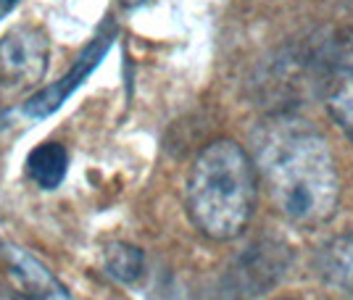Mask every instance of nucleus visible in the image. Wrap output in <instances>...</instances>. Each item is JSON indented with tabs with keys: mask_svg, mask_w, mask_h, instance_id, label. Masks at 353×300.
<instances>
[{
	"mask_svg": "<svg viewBox=\"0 0 353 300\" xmlns=\"http://www.w3.org/2000/svg\"><path fill=\"white\" fill-rule=\"evenodd\" d=\"M253 164L274 208L298 226H319L338 208L335 156L311 121L274 114L253 135Z\"/></svg>",
	"mask_w": 353,
	"mask_h": 300,
	"instance_id": "nucleus-1",
	"label": "nucleus"
},
{
	"mask_svg": "<svg viewBox=\"0 0 353 300\" xmlns=\"http://www.w3.org/2000/svg\"><path fill=\"white\" fill-rule=\"evenodd\" d=\"M259 197V171L235 140H214L195 156L185 184V208L208 240L243 235Z\"/></svg>",
	"mask_w": 353,
	"mask_h": 300,
	"instance_id": "nucleus-2",
	"label": "nucleus"
},
{
	"mask_svg": "<svg viewBox=\"0 0 353 300\" xmlns=\"http://www.w3.org/2000/svg\"><path fill=\"white\" fill-rule=\"evenodd\" d=\"M290 266V248L277 240H256L227 266L219 282L224 300H250L272 290Z\"/></svg>",
	"mask_w": 353,
	"mask_h": 300,
	"instance_id": "nucleus-3",
	"label": "nucleus"
},
{
	"mask_svg": "<svg viewBox=\"0 0 353 300\" xmlns=\"http://www.w3.org/2000/svg\"><path fill=\"white\" fill-rule=\"evenodd\" d=\"M50 58V40L40 27H16L0 40V76L14 85L40 82Z\"/></svg>",
	"mask_w": 353,
	"mask_h": 300,
	"instance_id": "nucleus-4",
	"label": "nucleus"
},
{
	"mask_svg": "<svg viewBox=\"0 0 353 300\" xmlns=\"http://www.w3.org/2000/svg\"><path fill=\"white\" fill-rule=\"evenodd\" d=\"M114 34H117V30H111V27L103 32H98L95 40L79 53V58L74 61V66L61 76L59 82H50L45 90L34 92L30 100L24 103V114L32 116V119H45V116L56 114L61 105L72 98V92L79 90L82 82H85V79L98 69V63L105 58L108 47L114 43Z\"/></svg>",
	"mask_w": 353,
	"mask_h": 300,
	"instance_id": "nucleus-5",
	"label": "nucleus"
},
{
	"mask_svg": "<svg viewBox=\"0 0 353 300\" xmlns=\"http://www.w3.org/2000/svg\"><path fill=\"white\" fill-rule=\"evenodd\" d=\"M327 111L343 135L353 140V32L345 34L330 58V72L324 82Z\"/></svg>",
	"mask_w": 353,
	"mask_h": 300,
	"instance_id": "nucleus-6",
	"label": "nucleus"
},
{
	"mask_svg": "<svg viewBox=\"0 0 353 300\" xmlns=\"http://www.w3.org/2000/svg\"><path fill=\"white\" fill-rule=\"evenodd\" d=\"M3 253L8 258L16 279L24 285V295L30 300H72L69 290L63 287L61 279L53 277V271L37 258L16 245H3Z\"/></svg>",
	"mask_w": 353,
	"mask_h": 300,
	"instance_id": "nucleus-7",
	"label": "nucleus"
},
{
	"mask_svg": "<svg viewBox=\"0 0 353 300\" xmlns=\"http://www.w3.org/2000/svg\"><path fill=\"white\" fill-rule=\"evenodd\" d=\"M69 169V150L61 142H43L27 156V177L40 190H59Z\"/></svg>",
	"mask_w": 353,
	"mask_h": 300,
	"instance_id": "nucleus-8",
	"label": "nucleus"
},
{
	"mask_svg": "<svg viewBox=\"0 0 353 300\" xmlns=\"http://www.w3.org/2000/svg\"><path fill=\"white\" fill-rule=\"evenodd\" d=\"M319 274L324 282L353 295V235L327 242L319 253Z\"/></svg>",
	"mask_w": 353,
	"mask_h": 300,
	"instance_id": "nucleus-9",
	"label": "nucleus"
},
{
	"mask_svg": "<svg viewBox=\"0 0 353 300\" xmlns=\"http://www.w3.org/2000/svg\"><path fill=\"white\" fill-rule=\"evenodd\" d=\"M103 271L121 285H137L145 277V253L130 242H108L103 248Z\"/></svg>",
	"mask_w": 353,
	"mask_h": 300,
	"instance_id": "nucleus-10",
	"label": "nucleus"
},
{
	"mask_svg": "<svg viewBox=\"0 0 353 300\" xmlns=\"http://www.w3.org/2000/svg\"><path fill=\"white\" fill-rule=\"evenodd\" d=\"M19 0H0V14H6V11H11Z\"/></svg>",
	"mask_w": 353,
	"mask_h": 300,
	"instance_id": "nucleus-11",
	"label": "nucleus"
},
{
	"mask_svg": "<svg viewBox=\"0 0 353 300\" xmlns=\"http://www.w3.org/2000/svg\"><path fill=\"white\" fill-rule=\"evenodd\" d=\"M277 300H295V298H277Z\"/></svg>",
	"mask_w": 353,
	"mask_h": 300,
	"instance_id": "nucleus-12",
	"label": "nucleus"
},
{
	"mask_svg": "<svg viewBox=\"0 0 353 300\" xmlns=\"http://www.w3.org/2000/svg\"><path fill=\"white\" fill-rule=\"evenodd\" d=\"M16 300H30V298H27V295H24V298H16Z\"/></svg>",
	"mask_w": 353,
	"mask_h": 300,
	"instance_id": "nucleus-13",
	"label": "nucleus"
}]
</instances>
